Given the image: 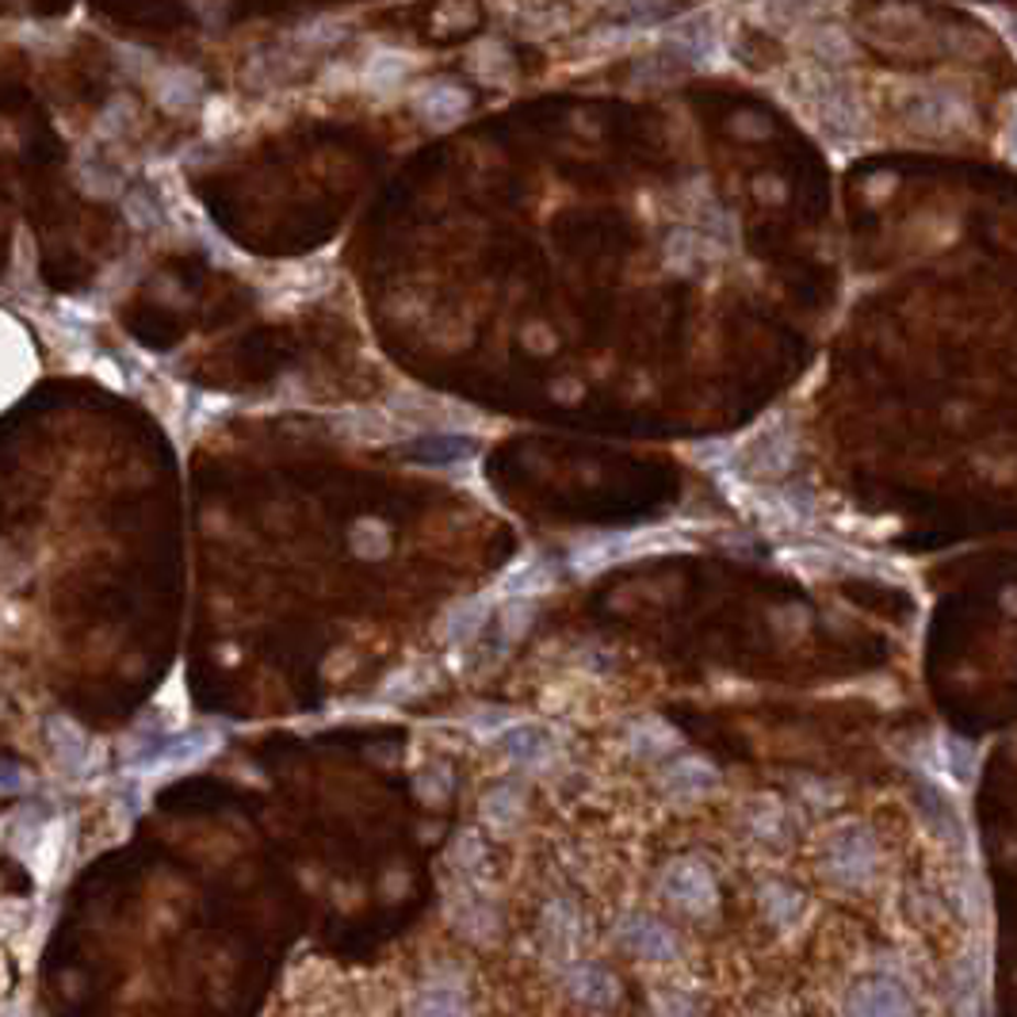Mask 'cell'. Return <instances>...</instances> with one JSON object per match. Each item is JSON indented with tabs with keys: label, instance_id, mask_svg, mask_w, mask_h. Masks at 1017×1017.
Returning a JSON list of instances; mask_svg holds the SVG:
<instances>
[{
	"label": "cell",
	"instance_id": "6da1fadb",
	"mask_svg": "<svg viewBox=\"0 0 1017 1017\" xmlns=\"http://www.w3.org/2000/svg\"><path fill=\"white\" fill-rule=\"evenodd\" d=\"M666 548H685V540L666 528H643V532H612V535H597L586 540L582 548H574V571L578 574H600L616 563H628L635 555H651V551H666Z\"/></svg>",
	"mask_w": 1017,
	"mask_h": 1017
},
{
	"label": "cell",
	"instance_id": "7a4b0ae2",
	"mask_svg": "<svg viewBox=\"0 0 1017 1017\" xmlns=\"http://www.w3.org/2000/svg\"><path fill=\"white\" fill-rule=\"evenodd\" d=\"M807 100H811L815 119L822 131L834 139H861L864 134V108L853 96V88L842 85L838 77L827 74H807Z\"/></svg>",
	"mask_w": 1017,
	"mask_h": 1017
},
{
	"label": "cell",
	"instance_id": "3957f363",
	"mask_svg": "<svg viewBox=\"0 0 1017 1017\" xmlns=\"http://www.w3.org/2000/svg\"><path fill=\"white\" fill-rule=\"evenodd\" d=\"M662 895H666L670 907L681 910V915H693V918L711 915L716 903H719L716 880H711L708 864L693 861V856H681V861H674L666 872H662Z\"/></svg>",
	"mask_w": 1017,
	"mask_h": 1017
},
{
	"label": "cell",
	"instance_id": "277c9868",
	"mask_svg": "<svg viewBox=\"0 0 1017 1017\" xmlns=\"http://www.w3.org/2000/svg\"><path fill=\"white\" fill-rule=\"evenodd\" d=\"M876 842L864 827H842L827 842V872L845 887H861L876 876Z\"/></svg>",
	"mask_w": 1017,
	"mask_h": 1017
},
{
	"label": "cell",
	"instance_id": "5b68a950",
	"mask_svg": "<svg viewBox=\"0 0 1017 1017\" xmlns=\"http://www.w3.org/2000/svg\"><path fill=\"white\" fill-rule=\"evenodd\" d=\"M903 111H907V123L926 134H944V131H952V126H964V119H968L964 96H957L952 88H926V92H915V100Z\"/></svg>",
	"mask_w": 1017,
	"mask_h": 1017
},
{
	"label": "cell",
	"instance_id": "8992f818",
	"mask_svg": "<svg viewBox=\"0 0 1017 1017\" xmlns=\"http://www.w3.org/2000/svg\"><path fill=\"white\" fill-rule=\"evenodd\" d=\"M390 410L402 413V418H410V421H418V424L424 421V424H432V429H444V432L460 429V424H455V418L478 421L475 413L467 410V406L452 402V398L421 395V390H398V395L390 398Z\"/></svg>",
	"mask_w": 1017,
	"mask_h": 1017
},
{
	"label": "cell",
	"instance_id": "52a82bcc",
	"mask_svg": "<svg viewBox=\"0 0 1017 1017\" xmlns=\"http://www.w3.org/2000/svg\"><path fill=\"white\" fill-rule=\"evenodd\" d=\"M845 1017H910V998L903 995L899 983H856L845 998Z\"/></svg>",
	"mask_w": 1017,
	"mask_h": 1017
},
{
	"label": "cell",
	"instance_id": "ba28073f",
	"mask_svg": "<svg viewBox=\"0 0 1017 1017\" xmlns=\"http://www.w3.org/2000/svg\"><path fill=\"white\" fill-rule=\"evenodd\" d=\"M620 944L631 952V957L643 960H670L677 957V937L670 926H662L659 918L635 915L620 926Z\"/></svg>",
	"mask_w": 1017,
	"mask_h": 1017
},
{
	"label": "cell",
	"instance_id": "9c48e42d",
	"mask_svg": "<svg viewBox=\"0 0 1017 1017\" xmlns=\"http://www.w3.org/2000/svg\"><path fill=\"white\" fill-rule=\"evenodd\" d=\"M214 747H219V734H211V731H191V734H184V739L169 742V747H162L157 754H150V758H146V769H142V773L162 776V773H173V769H188V765H196L199 758L211 754Z\"/></svg>",
	"mask_w": 1017,
	"mask_h": 1017
},
{
	"label": "cell",
	"instance_id": "30bf717a",
	"mask_svg": "<svg viewBox=\"0 0 1017 1017\" xmlns=\"http://www.w3.org/2000/svg\"><path fill=\"white\" fill-rule=\"evenodd\" d=\"M467 92H463L460 85L452 81H432L424 85V92H418V100H413V108H418L421 119H429L432 126H452L455 119H463V111H467Z\"/></svg>",
	"mask_w": 1017,
	"mask_h": 1017
},
{
	"label": "cell",
	"instance_id": "8fae6325",
	"mask_svg": "<svg viewBox=\"0 0 1017 1017\" xmlns=\"http://www.w3.org/2000/svg\"><path fill=\"white\" fill-rule=\"evenodd\" d=\"M551 582H555V571H551L548 563H540L535 555H528L501 574V582L494 586V594L509 597V600H524V597H535V594H543V589H551Z\"/></svg>",
	"mask_w": 1017,
	"mask_h": 1017
},
{
	"label": "cell",
	"instance_id": "7c38bea8",
	"mask_svg": "<svg viewBox=\"0 0 1017 1017\" xmlns=\"http://www.w3.org/2000/svg\"><path fill=\"white\" fill-rule=\"evenodd\" d=\"M410 74H413V54L390 51V46L372 51V58L364 62V85L372 88V92H390V88H398Z\"/></svg>",
	"mask_w": 1017,
	"mask_h": 1017
},
{
	"label": "cell",
	"instance_id": "4fadbf2b",
	"mask_svg": "<svg viewBox=\"0 0 1017 1017\" xmlns=\"http://www.w3.org/2000/svg\"><path fill=\"white\" fill-rule=\"evenodd\" d=\"M792 452H796V444H792L788 429H765L758 436V452L750 455V467L762 478H776L792 467Z\"/></svg>",
	"mask_w": 1017,
	"mask_h": 1017
},
{
	"label": "cell",
	"instance_id": "5bb4252c",
	"mask_svg": "<svg viewBox=\"0 0 1017 1017\" xmlns=\"http://www.w3.org/2000/svg\"><path fill=\"white\" fill-rule=\"evenodd\" d=\"M566 987H571V995L578 998V1003H589V1006L616 1003V980L600 964H574L571 972H566Z\"/></svg>",
	"mask_w": 1017,
	"mask_h": 1017
},
{
	"label": "cell",
	"instance_id": "9a60e30c",
	"mask_svg": "<svg viewBox=\"0 0 1017 1017\" xmlns=\"http://www.w3.org/2000/svg\"><path fill=\"white\" fill-rule=\"evenodd\" d=\"M719 784V773L711 769L704 758H681L666 769V788L674 792V796H704V792H711Z\"/></svg>",
	"mask_w": 1017,
	"mask_h": 1017
},
{
	"label": "cell",
	"instance_id": "2e32d148",
	"mask_svg": "<svg viewBox=\"0 0 1017 1017\" xmlns=\"http://www.w3.org/2000/svg\"><path fill=\"white\" fill-rule=\"evenodd\" d=\"M501 742H506L512 762L520 765H543L555 754V742H551V734L543 727H509Z\"/></svg>",
	"mask_w": 1017,
	"mask_h": 1017
},
{
	"label": "cell",
	"instance_id": "e0dca14e",
	"mask_svg": "<svg viewBox=\"0 0 1017 1017\" xmlns=\"http://www.w3.org/2000/svg\"><path fill=\"white\" fill-rule=\"evenodd\" d=\"M483 620H486V597L460 600V605L447 608L444 623H440V635H444L447 643H467V639L478 635Z\"/></svg>",
	"mask_w": 1017,
	"mask_h": 1017
},
{
	"label": "cell",
	"instance_id": "ac0fdd59",
	"mask_svg": "<svg viewBox=\"0 0 1017 1017\" xmlns=\"http://www.w3.org/2000/svg\"><path fill=\"white\" fill-rule=\"evenodd\" d=\"M338 432L352 440H364V444H383V440H395L398 429L387 424V418L375 410H344L338 413Z\"/></svg>",
	"mask_w": 1017,
	"mask_h": 1017
},
{
	"label": "cell",
	"instance_id": "d6986e66",
	"mask_svg": "<svg viewBox=\"0 0 1017 1017\" xmlns=\"http://www.w3.org/2000/svg\"><path fill=\"white\" fill-rule=\"evenodd\" d=\"M543 933H548V944L559 952H571L582 937V918L571 903H551L548 915H543Z\"/></svg>",
	"mask_w": 1017,
	"mask_h": 1017
},
{
	"label": "cell",
	"instance_id": "ffe728a7",
	"mask_svg": "<svg viewBox=\"0 0 1017 1017\" xmlns=\"http://www.w3.org/2000/svg\"><path fill=\"white\" fill-rule=\"evenodd\" d=\"M154 92H157V100L165 103L169 111H184V108H191L196 103V96H199V77L191 74V69H165L162 77H157V85H154Z\"/></svg>",
	"mask_w": 1017,
	"mask_h": 1017
},
{
	"label": "cell",
	"instance_id": "44dd1931",
	"mask_svg": "<svg viewBox=\"0 0 1017 1017\" xmlns=\"http://www.w3.org/2000/svg\"><path fill=\"white\" fill-rule=\"evenodd\" d=\"M51 747L66 769H85L88 739L77 723H69V719H51Z\"/></svg>",
	"mask_w": 1017,
	"mask_h": 1017
},
{
	"label": "cell",
	"instance_id": "7402d4cb",
	"mask_svg": "<svg viewBox=\"0 0 1017 1017\" xmlns=\"http://www.w3.org/2000/svg\"><path fill=\"white\" fill-rule=\"evenodd\" d=\"M520 815H524V804H520V796L512 788H494L490 796L483 799L486 827L498 830V834H509V830L520 822Z\"/></svg>",
	"mask_w": 1017,
	"mask_h": 1017
},
{
	"label": "cell",
	"instance_id": "603a6c76",
	"mask_svg": "<svg viewBox=\"0 0 1017 1017\" xmlns=\"http://www.w3.org/2000/svg\"><path fill=\"white\" fill-rule=\"evenodd\" d=\"M631 747L643 758H659L674 747V731H670L666 723H659V719H643V723H635V731H631Z\"/></svg>",
	"mask_w": 1017,
	"mask_h": 1017
},
{
	"label": "cell",
	"instance_id": "cb8c5ba5",
	"mask_svg": "<svg viewBox=\"0 0 1017 1017\" xmlns=\"http://www.w3.org/2000/svg\"><path fill=\"white\" fill-rule=\"evenodd\" d=\"M765 910H769V918H773L776 926H788V922H796V915L804 910V899H799L792 887L769 884L765 887Z\"/></svg>",
	"mask_w": 1017,
	"mask_h": 1017
},
{
	"label": "cell",
	"instance_id": "d4e9b609",
	"mask_svg": "<svg viewBox=\"0 0 1017 1017\" xmlns=\"http://www.w3.org/2000/svg\"><path fill=\"white\" fill-rule=\"evenodd\" d=\"M811 51L819 54L822 62H849L853 58V43L845 38L842 27H815Z\"/></svg>",
	"mask_w": 1017,
	"mask_h": 1017
},
{
	"label": "cell",
	"instance_id": "484cf974",
	"mask_svg": "<svg viewBox=\"0 0 1017 1017\" xmlns=\"http://www.w3.org/2000/svg\"><path fill=\"white\" fill-rule=\"evenodd\" d=\"M941 747H944V765H949V773L957 776L960 784L972 781V773H975V750L968 747L964 739H944Z\"/></svg>",
	"mask_w": 1017,
	"mask_h": 1017
},
{
	"label": "cell",
	"instance_id": "4316f807",
	"mask_svg": "<svg viewBox=\"0 0 1017 1017\" xmlns=\"http://www.w3.org/2000/svg\"><path fill=\"white\" fill-rule=\"evenodd\" d=\"M352 543H356L360 555L379 559L383 551H387V528H383L379 520H364V524L352 528Z\"/></svg>",
	"mask_w": 1017,
	"mask_h": 1017
},
{
	"label": "cell",
	"instance_id": "83f0119b",
	"mask_svg": "<svg viewBox=\"0 0 1017 1017\" xmlns=\"http://www.w3.org/2000/svg\"><path fill=\"white\" fill-rule=\"evenodd\" d=\"M410 1017H471L467 1006L455 1003L452 995H424L418 1006H413Z\"/></svg>",
	"mask_w": 1017,
	"mask_h": 1017
},
{
	"label": "cell",
	"instance_id": "f1b7e54d",
	"mask_svg": "<svg viewBox=\"0 0 1017 1017\" xmlns=\"http://www.w3.org/2000/svg\"><path fill=\"white\" fill-rule=\"evenodd\" d=\"M666 261L674 264V268H681V272H688V268H693V261H696V234H688V230H681V234L670 237V245H666Z\"/></svg>",
	"mask_w": 1017,
	"mask_h": 1017
},
{
	"label": "cell",
	"instance_id": "f546056e",
	"mask_svg": "<svg viewBox=\"0 0 1017 1017\" xmlns=\"http://www.w3.org/2000/svg\"><path fill=\"white\" fill-rule=\"evenodd\" d=\"M654 1003H659L662 1017H696V1006L688 1003L681 991H659V995H654Z\"/></svg>",
	"mask_w": 1017,
	"mask_h": 1017
},
{
	"label": "cell",
	"instance_id": "4dcf8cb0",
	"mask_svg": "<svg viewBox=\"0 0 1017 1017\" xmlns=\"http://www.w3.org/2000/svg\"><path fill=\"white\" fill-rule=\"evenodd\" d=\"M758 834H765V838H781V827H784V811L781 807L773 804V799H765L762 807H758Z\"/></svg>",
	"mask_w": 1017,
	"mask_h": 1017
},
{
	"label": "cell",
	"instance_id": "1f68e13d",
	"mask_svg": "<svg viewBox=\"0 0 1017 1017\" xmlns=\"http://www.w3.org/2000/svg\"><path fill=\"white\" fill-rule=\"evenodd\" d=\"M421 452H432L429 460H460V452H471L463 440H452V436H440V440H421Z\"/></svg>",
	"mask_w": 1017,
	"mask_h": 1017
},
{
	"label": "cell",
	"instance_id": "d6a6232c",
	"mask_svg": "<svg viewBox=\"0 0 1017 1017\" xmlns=\"http://www.w3.org/2000/svg\"><path fill=\"white\" fill-rule=\"evenodd\" d=\"M126 214H131V222L134 226H157V207L154 203H146V196H131L126 199Z\"/></svg>",
	"mask_w": 1017,
	"mask_h": 1017
},
{
	"label": "cell",
	"instance_id": "836d02e7",
	"mask_svg": "<svg viewBox=\"0 0 1017 1017\" xmlns=\"http://www.w3.org/2000/svg\"><path fill=\"white\" fill-rule=\"evenodd\" d=\"M960 1017H983L980 1014V998H975V995L964 998V1003H960Z\"/></svg>",
	"mask_w": 1017,
	"mask_h": 1017
}]
</instances>
